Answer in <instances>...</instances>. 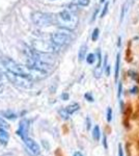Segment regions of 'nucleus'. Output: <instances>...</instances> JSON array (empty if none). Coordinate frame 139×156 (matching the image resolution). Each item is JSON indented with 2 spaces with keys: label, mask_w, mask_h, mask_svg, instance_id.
<instances>
[{
  "label": "nucleus",
  "mask_w": 139,
  "mask_h": 156,
  "mask_svg": "<svg viewBox=\"0 0 139 156\" xmlns=\"http://www.w3.org/2000/svg\"><path fill=\"white\" fill-rule=\"evenodd\" d=\"M9 140V133L5 131V129H4V128L0 127V144L5 146V145H7Z\"/></svg>",
  "instance_id": "8"
},
{
  "label": "nucleus",
  "mask_w": 139,
  "mask_h": 156,
  "mask_svg": "<svg viewBox=\"0 0 139 156\" xmlns=\"http://www.w3.org/2000/svg\"><path fill=\"white\" fill-rule=\"evenodd\" d=\"M32 49L40 53H53L57 48L52 42L45 40H34L32 41Z\"/></svg>",
  "instance_id": "4"
},
{
  "label": "nucleus",
  "mask_w": 139,
  "mask_h": 156,
  "mask_svg": "<svg viewBox=\"0 0 139 156\" xmlns=\"http://www.w3.org/2000/svg\"><path fill=\"white\" fill-rule=\"evenodd\" d=\"M97 58H98L97 69H100L101 65H102V56H101V50L100 49H98V51H97Z\"/></svg>",
  "instance_id": "17"
},
{
  "label": "nucleus",
  "mask_w": 139,
  "mask_h": 156,
  "mask_svg": "<svg viewBox=\"0 0 139 156\" xmlns=\"http://www.w3.org/2000/svg\"><path fill=\"white\" fill-rule=\"evenodd\" d=\"M32 22L37 26H50L55 23V16L43 12H33L31 14Z\"/></svg>",
  "instance_id": "2"
},
{
  "label": "nucleus",
  "mask_w": 139,
  "mask_h": 156,
  "mask_svg": "<svg viewBox=\"0 0 139 156\" xmlns=\"http://www.w3.org/2000/svg\"><path fill=\"white\" fill-rule=\"evenodd\" d=\"M74 156H83V154L81 152H75L74 153Z\"/></svg>",
  "instance_id": "34"
},
{
  "label": "nucleus",
  "mask_w": 139,
  "mask_h": 156,
  "mask_svg": "<svg viewBox=\"0 0 139 156\" xmlns=\"http://www.w3.org/2000/svg\"><path fill=\"white\" fill-rule=\"evenodd\" d=\"M112 121V109L111 107H108L107 108V122H111Z\"/></svg>",
  "instance_id": "20"
},
{
  "label": "nucleus",
  "mask_w": 139,
  "mask_h": 156,
  "mask_svg": "<svg viewBox=\"0 0 139 156\" xmlns=\"http://www.w3.org/2000/svg\"><path fill=\"white\" fill-rule=\"evenodd\" d=\"M86 51H87V46L86 45H82L79 49V53H78V57H79L80 62H82L86 57Z\"/></svg>",
  "instance_id": "11"
},
{
  "label": "nucleus",
  "mask_w": 139,
  "mask_h": 156,
  "mask_svg": "<svg viewBox=\"0 0 139 156\" xmlns=\"http://www.w3.org/2000/svg\"><path fill=\"white\" fill-rule=\"evenodd\" d=\"M51 42L55 45V47L62 48L65 45H68L71 42V37L68 34H62V32H55L51 34Z\"/></svg>",
  "instance_id": "5"
},
{
  "label": "nucleus",
  "mask_w": 139,
  "mask_h": 156,
  "mask_svg": "<svg viewBox=\"0 0 139 156\" xmlns=\"http://www.w3.org/2000/svg\"><path fill=\"white\" fill-rule=\"evenodd\" d=\"M28 131H29V121L28 120H22L20 122V125H19V129H18V135L23 140V138L27 137L28 135Z\"/></svg>",
  "instance_id": "7"
},
{
  "label": "nucleus",
  "mask_w": 139,
  "mask_h": 156,
  "mask_svg": "<svg viewBox=\"0 0 139 156\" xmlns=\"http://www.w3.org/2000/svg\"><path fill=\"white\" fill-rule=\"evenodd\" d=\"M118 156H123V149L122 144H118Z\"/></svg>",
  "instance_id": "26"
},
{
  "label": "nucleus",
  "mask_w": 139,
  "mask_h": 156,
  "mask_svg": "<svg viewBox=\"0 0 139 156\" xmlns=\"http://www.w3.org/2000/svg\"><path fill=\"white\" fill-rule=\"evenodd\" d=\"M73 3L79 6H87L90 3L89 0H73Z\"/></svg>",
  "instance_id": "14"
},
{
  "label": "nucleus",
  "mask_w": 139,
  "mask_h": 156,
  "mask_svg": "<svg viewBox=\"0 0 139 156\" xmlns=\"http://www.w3.org/2000/svg\"><path fill=\"white\" fill-rule=\"evenodd\" d=\"M105 73H106V76H109L110 75V66H108L105 68Z\"/></svg>",
  "instance_id": "28"
},
{
  "label": "nucleus",
  "mask_w": 139,
  "mask_h": 156,
  "mask_svg": "<svg viewBox=\"0 0 139 156\" xmlns=\"http://www.w3.org/2000/svg\"><path fill=\"white\" fill-rule=\"evenodd\" d=\"M5 76L9 79V82H12V84L17 85L19 87H23V89H30L33 84L32 79H30L29 77L26 76H22V75H18L15 73L9 72L7 71L5 73Z\"/></svg>",
  "instance_id": "3"
},
{
  "label": "nucleus",
  "mask_w": 139,
  "mask_h": 156,
  "mask_svg": "<svg viewBox=\"0 0 139 156\" xmlns=\"http://www.w3.org/2000/svg\"><path fill=\"white\" fill-rule=\"evenodd\" d=\"M131 93H132V94H137L138 93V87H134L132 90H131Z\"/></svg>",
  "instance_id": "30"
},
{
  "label": "nucleus",
  "mask_w": 139,
  "mask_h": 156,
  "mask_svg": "<svg viewBox=\"0 0 139 156\" xmlns=\"http://www.w3.org/2000/svg\"><path fill=\"white\" fill-rule=\"evenodd\" d=\"M120 54L117 53L116 55V62H115V71H114V76H115V81L118 80V76H120Z\"/></svg>",
  "instance_id": "9"
},
{
  "label": "nucleus",
  "mask_w": 139,
  "mask_h": 156,
  "mask_svg": "<svg viewBox=\"0 0 139 156\" xmlns=\"http://www.w3.org/2000/svg\"><path fill=\"white\" fill-rule=\"evenodd\" d=\"M95 60H96V55H95V54L89 53V54L87 55V57H86V62H87L89 65L93 64V62H95Z\"/></svg>",
  "instance_id": "16"
},
{
  "label": "nucleus",
  "mask_w": 139,
  "mask_h": 156,
  "mask_svg": "<svg viewBox=\"0 0 139 156\" xmlns=\"http://www.w3.org/2000/svg\"><path fill=\"white\" fill-rule=\"evenodd\" d=\"M117 46H118V47H120V46H122V37H118V42H117Z\"/></svg>",
  "instance_id": "33"
},
{
  "label": "nucleus",
  "mask_w": 139,
  "mask_h": 156,
  "mask_svg": "<svg viewBox=\"0 0 139 156\" xmlns=\"http://www.w3.org/2000/svg\"><path fill=\"white\" fill-rule=\"evenodd\" d=\"M53 1H54V0H53Z\"/></svg>",
  "instance_id": "36"
},
{
  "label": "nucleus",
  "mask_w": 139,
  "mask_h": 156,
  "mask_svg": "<svg viewBox=\"0 0 139 156\" xmlns=\"http://www.w3.org/2000/svg\"><path fill=\"white\" fill-rule=\"evenodd\" d=\"M58 114H59L60 115H61V118L62 119H64V120H68L69 119V117H70V114L67 112V109H59L58 110Z\"/></svg>",
  "instance_id": "15"
},
{
  "label": "nucleus",
  "mask_w": 139,
  "mask_h": 156,
  "mask_svg": "<svg viewBox=\"0 0 139 156\" xmlns=\"http://www.w3.org/2000/svg\"><path fill=\"white\" fill-rule=\"evenodd\" d=\"M84 97H85V99H86L87 101L93 102V97L92 96V94H90V93H86V94L84 95Z\"/></svg>",
  "instance_id": "22"
},
{
  "label": "nucleus",
  "mask_w": 139,
  "mask_h": 156,
  "mask_svg": "<svg viewBox=\"0 0 139 156\" xmlns=\"http://www.w3.org/2000/svg\"><path fill=\"white\" fill-rule=\"evenodd\" d=\"M0 127L1 128H4V129H7L9 126V124L5 122V121L3 120V118H1L0 117Z\"/></svg>",
  "instance_id": "21"
},
{
  "label": "nucleus",
  "mask_w": 139,
  "mask_h": 156,
  "mask_svg": "<svg viewBox=\"0 0 139 156\" xmlns=\"http://www.w3.org/2000/svg\"><path fill=\"white\" fill-rule=\"evenodd\" d=\"M122 93H123V83L122 82H120V84H118V92H117V97L118 98L122 97Z\"/></svg>",
  "instance_id": "23"
},
{
  "label": "nucleus",
  "mask_w": 139,
  "mask_h": 156,
  "mask_svg": "<svg viewBox=\"0 0 139 156\" xmlns=\"http://www.w3.org/2000/svg\"><path fill=\"white\" fill-rule=\"evenodd\" d=\"M108 6H109V2H106V3H105V6L103 7V11H102V12H101V18H104L105 15L107 14V12H108Z\"/></svg>",
  "instance_id": "19"
},
{
  "label": "nucleus",
  "mask_w": 139,
  "mask_h": 156,
  "mask_svg": "<svg viewBox=\"0 0 139 156\" xmlns=\"http://www.w3.org/2000/svg\"><path fill=\"white\" fill-rule=\"evenodd\" d=\"M4 117L5 118H9V119H16V115L14 114H9V112H4Z\"/></svg>",
  "instance_id": "25"
},
{
  "label": "nucleus",
  "mask_w": 139,
  "mask_h": 156,
  "mask_svg": "<svg viewBox=\"0 0 139 156\" xmlns=\"http://www.w3.org/2000/svg\"><path fill=\"white\" fill-rule=\"evenodd\" d=\"M129 75H130V76L132 77L134 80H138L137 73H135V72H133V71H129Z\"/></svg>",
  "instance_id": "24"
},
{
  "label": "nucleus",
  "mask_w": 139,
  "mask_h": 156,
  "mask_svg": "<svg viewBox=\"0 0 139 156\" xmlns=\"http://www.w3.org/2000/svg\"><path fill=\"white\" fill-rule=\"evenodd\" d=\"M23 142H24V144L26 145V147L28 148V149L31 151L33 154H40V152H41V148H40V145L37 144L35 140H33L32 138L27 136V137L23 138Z\"/></svg>",
  "instance_id": "6"
},
{
  "label": "nucleus",
  "mask_w": 139,
  "mask_h": 156,
  "mask_svg": "<svg viewBox=\"0 0 139 156\" xmlns=\"http://www.w3.org/2000/svg\"><path fill=\"white\" fill-rule=\"evenodd\" d=\"M86 121H87V126H86V128H87L88 130H89L90 129V119H89V118H87Z\"/></svg>",
  "instance_id": "32"
},
{
  "label": "nucleus",
  "mask_w": 139,
  "mask_h": 156,
  "mask_svg": "<svg viewBox=\"0 0 139 156\" xmlns=\"http://www.w3.org/2000/svg\"><path fill=\"white\" fill-rule=\"evenodd\" d=\"M99 32H100V30H99V28H95L92 31V39L93 42H96L97 40L99 39Z\"/></svg>",
  "instance_id": "18"
},
{
  "label": "nucleus",
  "mask_w": 139,
  "mask_h": 156,
  "mask_svg": "<svg viewBox=\"0 0 139 156\" xmlns=\"http://www.w3.org/2000/svg\"><path fill=\"white\" fill-rule=\"evenodd\" d=\"M100 2H101V3H104V2H105V0H100Z\"/></svg>",
  "instance_id": "35"
},
{
  "label": "nucleus",
  "mask_w": 139,
  "mask_h": 156,
  "mask_svg": "<svg viewBox=\"0 0 139 156\" xmlns=\"http://www.w3.org/2000/svg\"><path fill=\"white\" fill-rule=\"evenodd\" d=\"M61 98H62L64 100H68V99H69V95H68L67 93H65V94H62Z\"/></svg>",
  "instance_id": "31"
},
{
  "label": "nucleus",
  "mask_w": 139,
  "mask_h": 156,
  "mask_svg": "<svg viewBox=\"0 0 139 156\" xmlns=\"http://www.w3.org/2000/svg\"><path fill=\"white\" fill-rule=\"evenodd\" d=\"M92 137L95 140H99L101 137V131H100V127L98 125H96L93 127V130H92Z\"/></svg>",
  "instance_id": "13"
},
{
  "label": "nucleus",
  "mask_w": 139,
  "mask_h": 156,
  "mask_svg": "<svg viewBox=\"0 0 139 156\" xmlns=\"http://www.w3.org/2000/svg\"><path fill=\"white\" fill-rule=\"evenodd\" d=\"M78 22V17L74 14V12L70 9H64L55 16V24L58 25L60 28L69 31L77 28Z\"/></svg>",
  "instance_id": "1"
},
{
  "label": "nucleus",
  "mask_w": 139,
  "mask_h": 156,
  "mask_svg": "<svg viewBox=\"0 0 139 156\" xmlns=\"http://www.w3.org/2000/svg\"><path fill=\"white\" fill-rule=\"evenodd\" d=\"M79 108H80V105L78 104V103H72V104H70L69 106L65 107V109H67V112H69L70 115H73L74 112H77Z\"/></svg>",
  "instance_id": "12"
},
{
  "label": "nucleus",
  "mask_w": 139,
  "mask_h": 156,
  "mask_svg": "<svg viewBox=\"0 0 139 156\" xmlns=\"http://www.w3.org/2000/svg\"><path fill=\"white\" fill-rule=\"evenodd\" d=\"M129 6H130V1L127 0V1H126L122 6V11H120V22H123V19H125V16H126V14H127V12L129 9Z\"/></svg>",
  "instance_id": "10"
},
{
  "label": "nucleus",
  "mask_w": 139,
  "mask_h": 156,
  "mask_svg": "<svg viewBox=\"0 0 139 156\" xmlns=\"http://www.w3.org/2000/svg\"><path fill=\"white\" fill-rule=\"evenodd\" d=\"M103 146H104L105 149H108V145H107V137H106V135L104 134V136H103Z\"/></svg>",
  "instance_id": "27"
},
{
  "label": "nucleus",
  "mask_w": 139,
  "mask_h": 156,
  "mask_svg": "<svg viewBox=\"0 0 139 156\" xmlns=\"http://www.w3.org/2000/svg\"><path fill=\"white\" fill-rule=\"evenodd\" d=\"M98 12H99V9H96L95 12H93V15H92V21H95V19H96V17H97Z\"/></svg>",
  "instance_id": "29"
}]
</instances>
